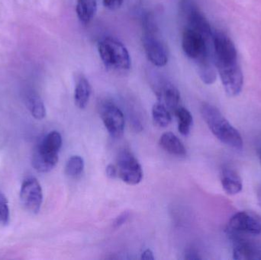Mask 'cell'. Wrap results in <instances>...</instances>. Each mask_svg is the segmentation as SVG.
<instances>
[{
    "label": "cell",
    "mask_w": 261,
    "mask_h": 260,
    "mask_svg": "<svg viewBox=\"0 0 261 260\" xmlns=\"http://www.w3.org/2000/svg\"><path fill=\"white\" fill-rule=\"evenodd\" d=\"M216 67L227 95L231 97L239 96L244 83L243 73L239 62Z\"/></svg>",
    "instance_id": "8992f818"
},
{
    "label": "cell",
    "mask_w": 261,
    "mask_h": 260,
    "mask_svg": "<svg viewBox=\"0 0 261 260\" xmlns=\"http://www.w3.org/2000/svg\"><path fill=\"white\" fill-rule=\"evenodd\" d=\"M233 258L237 260H261V245L251 241L239 240L233 249Z\"/></svg>",
    "instance_id": "7c38bea8"
},
{
    "label": "cell",
    "mask_w": 261,
    "mask_h": 260,
    "mask_svg": "<svg viewBox=\"0 0 261 260\" xmlns=\"http://www.w3.org/2000/svg\"><path fill=\"white\" fill-rule=\"evenodd\" d=\"M259 158H260V164H261V151L259 153Z\"/></svg>",
    "instance_id": "1f68e13d"
},
{
    "label": "cell",
    "mask_w": 261,
    "mask_h": 260,
    "mask_svg": "<svg viewBox=\"0 0 261 260\" xmlns=\"http://www.w3.org/2000/svg\"><path fill=\"white\" fill-rule=\"evenodd\" d=\"M257 197H258L259 203H260L261 206V187H260V189L257 191Z\"/></svg>",
    "instance_id": "4dcf8cb0"
},
{
    "label": "cell",
    "mask_w": 261,
    "mask_h": 260,
    "mask_svg": "<svg viewBox=\"0 0 261 260\" xmlns=\"http://www.w3.org/2000/svg\"><path fill=\"white\" fill-rule=\"evenodd\" d=\"M214 47L215 65H226L238 63V53L231 38L224 33L217 31L213 35Z\"/></svg>",
    "instance_id": "5b68a950"
},
{
    "label": "cell",
    "mask_w": 261,
    "mask_h": 260,
    "mask_svg": "<svg viewBox=\"0 0 261 260\" xmlns=\"http://www.w3.org/2000/svg\"><path fill=\"white\" fill-rule=\"evenodd\" d=\"M206 41L200 34L188 27L182 35V50L189 58L198 61L208 54Z\"/></svg>",
    "instance_id": "30bf717a"
},
{
    "label": "cell",
    "mask_w": 261,
    "mask_h": 260,
    "mask_svg": "<svg viewBox=\"0 0 261 260\" xmlns=\"http://www.w3.org/2000/svg\"><path fill=\"white\" fill-rule=\"evenodd\" d=\"M106 171H107V177H110V178L114 179L118 176L117 167L115 166L114 165H108Z\"/></svg>",
    "instance_id": "f1b7e54d"
},
{
    "label": "cell",
    "mask_w": 261,
    "mask_h": 260,
    "mask_svg": "<svg viewBox=\"0 0 261 260\" xmlns=\"http://www.w3.org/2000/svg\"><path fill=\"white\" fill-rule=\"evenodd\" d=\"M25 105L35 119L41 120L45 117V106L38 93L34 91L28 92L25 95Z\"/></svg>",
    "instance_id": "d6986e66"
},
{
    "label": "cell",
    "mask_w": 261,
    "mask_h": 260,
    "mask_svg": "<svg viewBox=\"0 0 261 260\" xmlns=\"http://www.w3.org/2000/svg\"><path fill=\"white\" fill-rule=\"evenodd\" d=\"M156 96L159 99H164L165 106L170 112L175 113L180 107V93L170 82H165L158 90Z\"/></svg>",
    "instance_id": "5bb4252c"
},
{
    "label": "cell",
    "mask_w": 261,
    "mask_h": 260,
    "mask_svg": "<svg viewBox=\"0 0 261 260\" xmlns=\"http://www.w3.org/2000/svg\"><path fill=\"white\" fill-rule=\"evenodd\" d=\"M228 230L231 235H258L261 233V219L250 212H238L230 219Z\"/></svg>",
    "instance_id": "ba28073f"
},
{
    "label": "cell",
    "mask_w": 261,
    "mask_h": 260,
    "mask_svg": "<svg viewBox=\"0 0 261 260\" xmlns=\"http://www.w3.org/2000/svg\"><path fill=\"white\" fill-rule=\"evenodd\" d=\"M58 162V154L45 152L37 147L32 157V165L40 172H47L56 166Z\"/></svg>",
    "instance_id": "4fadbf2b"
},
{
    "label": "cell",
    "mask_w": 261,
    "mask_h": 260,
    "mask_svg": "<svg viewBox=\"0 0 261 260\" xmlns=\"http://www.w3.org/2000/svg\"><path fill=\"white\" fill-rule=\"evenodd\" d=\"M130 218V212H124L123 213L121 214L120 215L116 218L115 220L114 223H113V227L115 228H118L120 227L121 226L123 225L124 224L127 222L128 218Z\"/></svg>",
    "instance_id": "484cf974"
},
{
    "label": "cell",
    "mask_w": 261,
    "mask_h": 260,
    "mask_svg": "<svg viewBox=\"0 0 261 260\" xmlns=\"http://www.w3.org/2000/svg\"><path fill=\"white\" fill-rule=\"evenodd\" d=\"M99 56L106 67L118 70H129L132 61L128 49L119 40L107 37L98 44Z\"/></svg>",
    "instance_id": "3957f363"
},
{
    "label": "cell",
    "mask_w": 261,
    "mask_h": 260,
    "mask_svg": "<svg viewBox=\"0 0 261 260\" xmlns=\"http://www.w3.org/2000/svg\"><path fill=\"white\" fill-rule=\"evenodd\" d=\"M118 175L121 180L130 186L141 183L143 171L138 160L130 151H121L117 160Z\"/></svg>",
    "instance_id": "277c9868"
},
{
    "label": "cell",
    "mask_w": 261,
    "mask_h": 260,
    "mask_svg": "<svg viewBox=\"0 0 261 260\" xmlns=\"http://www.w3.org/2000/svg\"><path fill=\"white\" fill-rule=\"evenodd\" d=\"M185 259L189 260L201 259L199 253L194 249H188L185 253Z\"/></svg>",
    "instance_id": "83f0119b"
},
{
    "label": "cell",
    "mask_w": 261,
    "mask_h": 260,
    "mask_svg": "<svg viewBox=\"0 0 261 260\" xmlns=\"http://www.w3.org/2000/svg\"><path fill=\"white\" fill-rule=\"evenodd\" d=\"M152 118L155 125L159 128H167L171 123L170 111L161 102H158L153 105L152 108Z\"/></svg>",
    "instance_id": "7402d4cb"
},
{
    "label": "cell",
    "mask_w": 261,
    "mask_h": 260,
    "mask_svg": "<svg viewBox=\"0 0 261 260\" xmlns=\"http://www.w3.org/2000/svg\"><path fill=\"white\" fill-rule=\"evenodd\" d=\"M62 146V137L58 131L47 134L38 145V148L50 154H58Z\"/></svg>",
    "instance_id": "44dd1931"
},
{
    "label": "cell",
    "mask_w": 261,
    "mask_h": 260,
    "mask_svg": "<svg viewBox=\"0 0 261 260\" xmlns=\"http://www.w3.org/2000/svg\"><path fill=\"white\" fill-rule=\"evenodd\" d=\"M100 115L109 134L114 138H120L125 131V116L119 107L112 102L101 105Z\"/></svg>",
    "instance_id": "52a82bcc"
},
{
    "label": "cell",
    "mask_w": 261,
    "mask_h": 260,
    "mask_svg": "<svg viewBox=\"0 0 261 260\" xmlns=\"http://www.w3.org/2000/svg\"><path fill=\"white\" fill-rule=\"evenodd\" d=\"M197 64L198 73L202 82L206 85L214 83L217 79V69L215 68L210 56L206 55L204 57L196 61Z\"/></svg>",
    "instance_id": "ac0fdd59"
},
{
    "label": "cell",
    "mask_w": 261,
    "mask_h": 260,
    "mask_svg": "<svg viewBox=\"0 0 261 260\" xmlns=\"http://www.w3.org/2000/svg\"><path fill=\"white\" fill-rule=\"evenodd\" d=\"M186 11H187L189 28L200 34L206 40L213 38V30L205 15L198 9H195L193 6L186 7Z\"/></svg>",
    "instance_id": "8fae6325"
},
{
    "label": "cell",
    "mask_w": 261,
    "mask_h": 260,
    "mask_svg": "<svg viewBox=\"0 0 261 260\" xmlns=\"http://www.w3.org/2000/svg\"><path fill=\"white\" fill-rule=\"evenodd\" d=\"M155 258L154 256H153V252H152L151 250H149V249L144 250V251L143 252L142 254H141V259L153 260Z\"/></svg>",
    "instance_id": "f546056e"
},
{
    "label": "cell",
    "mask_w": 261,
    "mask_h": 260,
    "mask_svg": "<svg viewBox=\"0 0 261 260\" xmlns=\"http://www.w3.org/2000/svg\"><path fill=\"white\" fill-rule=\"evenodd\" d=\"M91 93L92 87L88 79L85 76H80L74 91L75 104L80 109H84L87 106Z\"/></svg>",
    "instance_id": "e0dca14e"
},
{
    "label": "cell",
    "mask_w": 261,
    "mask_h": 260,
    "mask_svg": "<svg viewBox=\"0 0 261 260\" xmlns=\"http://www.w3.org/2000/svg\"><path fill=\"white\" fill-rule=\"evenodd\" d=\"M84 169V159L81 156H72L66 163L65 172L70 178H77Z\"/></svg>",
    "instance_id": "cb8c5ba5"
},
{
    "label": "cell",
    "mask_w": 261,
    "mask_h": 260,
    "mask_svg": "<svg viewBox=\"0 0 261 260\" xmlns=\"http://www.w3.org/2000/svg\"><path fill=\"white\" fill-rule=\"evenodd\" d=\"M76 15L83 24H88L93 19L97 11L96 0H77Z\"/></svg>",
    "instance_id": "ffe728a7"
},
{
    "label": "cell",
    "mask_w": 261,
    "mask_h": 260,
    "mask_svg": "<svg viewBox=\"0 0 261 260\" xmlns=\"http://www.w3.org/2000/svg\"><path fill=\"white\" fill-rule=\"evenodd\" d=\"M104 6L110 10H116L122 6L123 0H103Z\"/></svg>",
    "instance_id": "4316f807"
},
{
    "label": "cell",
    "mask_w": 261,
    "mask_h": 260,
    "mask_svg": "<svg viewBox=\"0 0 261 260\" xmlns=\"http://www.w3.org/2000/svg\"><path fill=\"white\" fill-rule=\"evenodd\" d=\"M174 114L177 118L178 131L182 135H188L193 123V118L191 113L187 108L180 106L175 111Z\"/></svg>",
    "instance_id": "603a6c76"
},
{
    "label": "cell",
    "mask_w": 261,
    "mask_h": 260,
    "mask_svg": "<svg viewBox=\"0 0 261 260\" xmlns=\"http://www.w3.org/2000/svg\"><path fill=\"white\" fill-rule=\"evenodd\" d=\"M201 114L210 131L222 143L238 151L242 150L244 143L240 133L216 106L202 104Z\"/></svg>",
    "instance_id": "6da1fadb"
},
{
    "label": "cell",
    "mask_w": 261,
    "mask_h": 260,
    "mask_svg": "<svg viewBox=\"0 0 261 260\" xmlns=\"http://www.w3.org/2000/svg\"><path fill=\"white\" fill-rule=\"evenodd\" d=\"M9 221V209L6 196L0 192V225H6Z\"/></svg>",
    "instance_id": "d4e9b609"
},
{
    "label": "cell",
    "mask_w": 261,
    "mask_h": 260,
    "mask_svg": "<svg viewBox=\"0 0 261 260\" xmlns=\"http://www.w3.org/2000/svg\"><path fill=\"white\" fill-rule=\"evenodd\" d=\"M20 198L26 210L33 214L39 212L42 204L43 193L41 185L36 179L24 180L21 186Z\"/></svg>",
    "instance_id": "9c48e42d"
},
{
    "label": "cell",
    "mask_w": 261,
    "mask_h": 260,
    "mask_svg": "<svg viewBox=\"0 0 261 260\" xmlns=\"http://www.w3.org/2000/svg\"><path fill=\"white\" fill-rule=\"evenodd\" d=\"M221 183L228 195H234L242 192L243 183L240 176L234 169L225 168L221 174Z\"/></svg>",
    "instance_id": "9a60e30c"
},
{
    "label": "cell",
    "mask_w": 261,
    "mask_h": 260,
    "mask_svg": "<svg viewBox=\"0 0 261 260\" xmlns=\"http://www.w3.org/2000/svg\"><path fill=\"white\" fill-rule=\"evenodd\" d=\"M158 32L153 18L146 17L142 35L143 47L148 61L156 67H162L167 65L168 62V53Z\"/></svg>",
    "instance_id": "7a4b0ae2"
},
{
    "label": "cell",
    "mask_w": 261,
    "mask_h": 260,
    "mask_svg": "<svg viewBox=\"0 0 261 260\" xmlns=\"http://www.w3.org/2000/svg\"><path fill=\"white\" fill-rule=\"evenodd\" d=\"M160 146L166 152L176 157H185L187 149L182 142L172 132L164 133L159 140Z\"/></svg>",
    "instance_id": "2e32d148"
}]
</instances>
